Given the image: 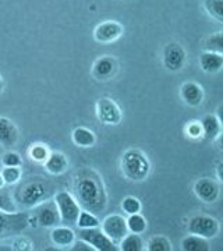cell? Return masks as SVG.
I'll use <instances>...</instances> for the list:
<instances>
[{
	"mask_svg": "<svg viewBox=\"0 0 223 251\" xmlns=\"http://www.w3.org/2000/svg\"><path fill=\"white\" fill-rule=\"evenodd\" d=\"M74 194L80 206L92 214H100L107 205V194L98 172L84 168L74 176Z\"/></svg>",
	"mask_w": 223,
	"mask_h": 251,
	"instance_id": "obj_1",
	"label": "cell"
},
{
	"mask_svg": "<svg viewBox=\"0 0 223 251\" xmlns=\"http://www.w3.org/2000/svg\"><path fill=\"white\" fill-rule=\"evenodd\" d=\"M54 196V184L44 177H29L16 191V201L24 208H35Z\"/></svg>",
	"mask_w": 223,
	"mask_h": 251,
	"instance_id": "obj_2",
	"label": "cell"
},
{
	"mask_svg": "<svg viewBox=\"0 0 223 251\" xmlns=\"http://www.w3.org/2000/svg\"><path fill=\"white\" fill-rule=\"evenodd\" d=\"M122 172L131 181H143L151 172V163L140 150H127L122 156Z\"/></svg>",
	"mask_w": 223,
	"mask_h": 251,
	"instance_id": "obj_3",
	"label": "cell"
},
{
	"mask_svg": "<svg viewBox=\"0 0 223 251\" xmlns=\"http://www.w3.org/2000/svg\"><path fill=\"white\" fill-rule=\"evenodd\" d=\"M54 202L59 209L60 222L66 226H74L77 224V218L80 215L81 206L75 197L69 191H59L53 196Z\"/></svg>",
	"mask_w": 223,
	"mask_h": 251,
	"instance_id": "obj_4",
	"label": "cell"
},
{
	"mask_svg": "<svg viewBox=\"0 0 223 251\" xmlns=\"http://www.w3.org/2000/svg\"><path fill=\"white\" fill-rule=\"evenodd\" d=\"M28 226V216L21 212L0 211V240L21 233Z\"/></svg>",
	"mask_w": 223,
	"mask_h": 251,
	"instance_id": "obj_5",
	"label": "cell"
},
{
	"mask_svg": "<svg viewBox=\"0 0 223 251\" xmlns=\"http://www.w3.org/2000/svg\"><path fill=\"white\" fill-rule=\"evenodd\" d=\"M221 230L219 221L212 216L196 215L188 221V233L201 236L204 239H214Z\"/></svg>",
	"mask_w": 223,
	"mask_h": 251,
	"instance_id": "obj_6",
	"label": "cell"
},
{
	"mask_svg": "<svg viewBox=\"0 0 223 251\" xmlns=\"http://www.w3.org/2000/svg\"><path fill=\"white\" fill-rule=\"evenodd\" d=\"M78 239L87 242L95 251H117L116 243H113L98 227H87L78 230Z\"/></svg>",
	"mask_w": 223,
	"mask_h": 251,
	"instance_id": "obj_7",
	"label": "cell"
},
{
	"mask_svg": "<svg viewBox=\"0 0 223 251\" xmlns=\"http://www.w3.org/2000/svg\"><path fill=\"white\" fill-rule=\"evenodd\" d=\"M97 117L100 123L107 126H117L122 122V110L116 102L110 98H99L97 100Z\"/></svg>",
	"mask_w": 223,
	"mask_h": 251,
	"instance_id": "obj_8",
	"label": "cell"
},
{
	"mask_svg": "<svg viewBox=\"0 0 223 251\" xmlns=\"http://www.w3.org/2000/svg\"><path fill=\"white\" fill-rule=\"evenodd\" d=\"M99 226H100V230L113 243H120L125 234L128 233L125 218L117 214L106 216Z\"/></svg>",
	"mask_w": 223,
	"mask_h": 251,
	"instance_id": "obj_9",
	"label": "cell"
},
{
	"mask_svg": "<svg viewBox=\"0 0 223 251\" xmlns=\"http://www.w3.org/2000/svg\"><path fill=\"white\" fill-rule=\"evenodd\" d=\"M186 56L183 46L177 42H172L163 49V64L169 72H178L186 64Z\"/></svg>",
	"mask_w": 223,
	"mask_h": 251,
	"instance_id": "obj_10",
	"label": "cell"
},
{
	"mask_svg": "<svg viewBox=\"0 0 223 251\" xmlns=\"http://www.w3.org/2000/svg\"><path fill=\"white\" fill-rule=\"evenodd\" d=\"M35 219L44 227H53L57 224H60V215L54 200L49 198L42 204L35 206Z\"/></svg>",
	"mask_w": 223,
	"mask_h": 251,
	"instance_id": "obj_11",
	"label": "cell"
},
{
	"mask_svg": "<svg viewBox=\"0 0 223 251\" xmlns=\"http://www.w3.org/2000/svg\"><path fill=\"white\" fill-rule=\"evenodd\" d=\"M194 193L198 200H201L202 202L212 204L216 202L221 196V186L216 180L211 177H202L194 183Z\"/></svg>",
	"mask_w": 223,
	"mask_h": 251,
	"instance_id": "obj_12",
	"label": "cell"
},
{
	"mask_svg": "<svg viewBox=\"0 0 223 251\" xmlns=\"http://www.w3.org/2000/svg\"><path fill=\"white\" fill-rule=\"evenodd\" d=\"M124 28L117 21H105L97 25L94 31V38L99 44H112L123 35Z\"/></svg>",
	"mask_w": 223,
	"mask_h": 251,
	"instance_id": "obj_13",
	"label": "cell"
},
{
	"mask_svg": "<svg viewBox=\"0 0 223 251\" xmlns=\"http://www.w3.org/2000/svg\"><path fill=\"white\" fill-rule=\"evenodd\" d=\"M117 70V62L112 56H102L92 66V75L98 81L110 80Z\"/></svg>",
	"mask_w": 223,
	"mask_h": 251,
	"instance_id": "obj_14",
	"label": "cell"
},
{
	"mask_svg": "<svg viewBox=\"0 0 223 251\" xmlns=\"http://www.w3.org/2000/svg\"><path fill=\"white\" fill-rule=\"evenodd\" d=\"M180 97L188 106H199L204 100V90L194 81H187L180 87Z\"/></svg>",
	"mask_w": 223,
	"mask_h": 251,
	"instance_id": "obj_15",
	"label": "cell"
},
{
	"mask_svg": "<svg viewBox=\"0 0 223 251\" xmlns=\"http://www.w3.org/2000/svg\"><path fill=\"white\" fill-rule=\"evenodd\" d=\"M18 141V130L7 117H0V144L3 147H14Z\"/></svg>",
	"mask_w": 223,
	"mask_h": 251,
	"instance_id": "obj_16",
	"label": "cell"
},
{
	"mask_svg": "<svg viewBox=\"0 0 223 251\" xmlns=\"http://www.w3.org/2000/svg\"><path fill=\"white\" fill-rule=\"evenodd\" d=\"M77 234L73 232L70 226H53V230L50 232L52 243L57 247H69L75 242Z\"/></svg>",
	"mask_w": 223,
	"mask_h": 251,
	"instance_id": "obj_17",
	"label": "cell"
},
{
	"mask_svg": "<svg viewBox=\"0 0 223 251\" xmlns=\"http://www.w3.org/2000/svg\"><path fill=\"white\" fill-rule=\"evenodd\" d=\"M199 66L205 73L215 74L219 73L223 67V53H215V52H202L199 56Z\"/></svg>",
	"mask_w": 223,
	"mask_h": 251,
	"instance_id": "obj_18",
	"label": "cell"
},
{
	"mask_svg": "<svg viewBox=\"0 0 223 251\" xmlns=\"http://www.w3.org/2000/svg\"><path fill=\"white\" fill-rule=\"evenodd\" d=\"M201 127H202V137L209 140V141H214L216 140L221 133H222V123H221V119L215 115H206L202 117L201 120Z\"/></svg>",
	"mask_w": 223,
	"mask_h": 251,
	"instance_id": "obj_19",
	"label": "cell"
},
{
	"mask_svg": "<svg viewBox=\"0 0 223 251\" xmlns=\"http://www.w3.org/2000/svg\"><path fill=\"white\" fill-rule=\"evenodd\" d=\"M45 168L50 175H63L69 168V159L62 152L49 153L48 159L45 161Z\"/></svg>",
	"mask_w": 223,
	"mask_h": 251,
	"instance_id": "obj_20",
	"label": "cell"
},
{
	"mask_svg": "<svg viewBox=\"0 0 223 251\" xmlns=\"http://www.w3.org/2000/svg\"><path fill=\"white\" fill-rule=\"evenodd\" d=\"M72 138L73 143L75 144L77 147H82V148L92 147L97 143V137L94 134V131L87 128V127H77V128H74Z\"/></svg>",
	"mask_w": 223,
	"mask_h": 251,
	"instance_id": "obj_21",
	"label": "cell"
},
{
	"mask_svg": "<svg viewBox=\"0 0 223 251\" xmlns=\"http://www.w3.org/2000/svg\"><path fill=\"white\" fill-rule=\"evenodd\" d=\"M181 250L183 251H208L209 250V243L208 239H204L201 236L191 234L186 236L181 240Z\"/></svg>",
	"mask_w": 223,
	"mask_h": 251,
	"instance_id": "obj_22",
	"label": "cell"
},
{
	"mask_svg": "<svg viewBox=\"0 0 223 251\" xmlns=\"http://www.w3.org/2000/svg\"><path fill=\"white\" fill-rule=\"evenodd\" d=\"M144 249H145V246H144L141 236L135 233L125 234L124 237L122 239L120 247H119V250L122 251H143Z\"/></svg>",
	"mask_w": 223,
	"mask_h": 251,
	"instance_id": "obj_23",
	"label": "cell"
},
{
	"mask_svg": "<svg viewBox=\"0 0 223 251\" xmlns=\"http://www.w3.org/2000/svg\"><path fill=\"white\" fill-rule=\"evenodd\" d=\"M125 222H127V229L130 233L141 234L147 230V219L140 212L128 215Z\"/></svg>",
	"mask_w": 223,
	"mask_h": 251,
	"instance_id": "obj_24",
	"label": "cell"
},
{
	"mask_svg": "<svg viewBox=\"0 0 223 251\" xmlns=\"http://www.w3.org/2000/svg\"><path fill=\"white\" fill-rule=\"evenodd\" d=\"M77 226L80 229H87V227H98L100 222L97 218L95 214L89 212V211H85V209H81L80 215L77 218Z\"/></svg>",
	"mask_w": 223,
	"mask_h": 251,
	"instance_id": "obj_25",
	"label": "cell"
},
{
	"mask_svg": "<svg viewBox=\"0 0 223 251\" xmlns=\"http://www.w3.org/2000/svg\"><path fill=\"white\" fill-rule=\"evenodd\" d=\"M148 251H172V243L165 236H153L147 243Z\"/></svg>",
	"mask_w": 223,
	"mask_h": 251,
	"instance_id": "obj_26",
	"label": "cell"
},
{
	"mask_svg": "<svg viewBox=\"0 0 223 251\" xmlns=\"http://www.w3.org/2000/svg\"><path fill=\"white\" fill-rule=\"evenodd\" d=\"M204 7L208 14L219 23L223 21V0H204Z\"/></svg>",
	"mask_w": 223,
	"mask_h": 251,
	"instance_id": "obj_27",
	"label": "cell"
},
{
	"mask_svg": "<svg viewBox=\"0 0 223 251\" xmlns=\"http://www.w3.org/2000/svg\"><path fill=\"white\" fill-rule=\"evenodd\" d=\"M21 169L20 166H4V169L0 172L1 177L6 184H16L21 180Z\"/></svg>",
	"mask_w": 223,
	"mask_h": 251,
	"instance_id": "obj_28",
	"label": "cell"
},
{
	"mask_svg": "<svg viewBox=\"0 0 223 251\" xmlns=\"http://www.w3.org/2000/svg\"><path fill=\"white\" fill-rule=\"evenodd\" d=\"M205 50L215 52V53H223V35L222 32H216L205 41Z\"/></svg>",
	"mask_w": 223,
	"mask_h": 251,
	"instance_id": "obj_29",
	"label": "cell"
},
{
	"mask_svg": "<svg viewBox=\"0 0 223 251\" xmlns=\"http://www.w3.org/2000/svg\"><path fill=\"white\" fill-rule=\"evenodd\" d=\"M49 150H48V147H45L44 144H35V145H32L31 147V150H29V156H31V159L35 162H39V163H45V161L48 159V156H49Z\"/></svg>",
	"mask_w": 223,
	"mask_h": 251,
	"instance_id": "obj_30",
	"label": "cell"
},
{
	"mask_svg": "<svg viewBox=\"0 0 223 251\" xmlns=\"http://www.w3.org/2000/svg\"><path fill=\"white\" fill-rule=\"evenodd\" d=\"M122 209L124 211L127 215H131V214H137L141 211V202L140 200L135 197H125L122 201Z\"/></svg>",
	"mask_w": 223,
	"mask_h": 251,
	"instance_id": "obj_31",
	"label": "cell"
},
{
	"mask_svg": "<svg viewBox=\"0 0 223 251\" xmlns=\"http://www.w3.org/2000/svg\"><path fill=\"white\" fill-rule=\"evenodd\" d=\"M0 211H4V212H17V206L14 204V201L11 200L9 193L3 191V188H0Z\"/></svg>",
	"mask_w": 223,
	"mask_h": 251,
	"instance_id": "obj_32",
	"label": "cell"
},
{
	"mask_svg": "<svg viewBox=\"0 0 223 251\" xmlns=\"http://www.w3.org/2000/svg\"><path fill=\"white\" fill-rule=\"evenodd\" d=\"M1 163H3V166H21L23 159L17 152L9 151V152L4 153V156L1 158Z\"/></svg>",
	"mask_w": 223,
	"mask_h": 251,
	"instance_id": "obj_33",
	"label": "cell"
},
{
	"mask_svg": "<svg viewBox=\"0 0 223 251\" xmlns=\"http://www.w3.org/2000/svg\"><path fill=\"white\" fill-rule=\"evenodd\" d=\"M187 134L191 138H199L202 137V127L199 122H193L187 126Z\"/></svg>",
	"mask_w": 223,
	"mask_h": 251,
	"instance_id": "obj_34",
	"label": "cell"
},
{
	"mask_svg": "<svg viewBox=\"0 0 223 251\" xmlns=\"http://www.w3.org/2000/svg\"><path fill=\"white\" fill-rule=\"evenodd\" d=\"M73 251H95L91 246H89L88 243L84 242V240H81L78 239V242H74L72 247Z\"/></svg>",
	"mask_w": 223,
	"mask_h": 251,
	"instance_id": "obj_35",
	"label": "cell"
},
{
	"mask_svg": "<svg viewBox=\"0 0 223 251\" xmlns=\"http://www.w3.org/2000/svg\"><path fill=\"white\" fill-rule=\"evenodd\" d=\"M222 163H219V166H218V177L219 180H222Z\"/></svg>",
	"mask_w": 223,
	"mask_h": 251,
	"instance_id": "obj_36",
	"label": "cell"
},
{
	"mask_svg": "<svg viewBox=\"0 0 223 251\" xmlns=\"http://www.w3.org/2000/svg\"><path fill=\"white\" fill-rule=\"evenodd\" d=\"M4 184H6V183H4V180H3V177H1V175H0V188L4 187Z\"/></svg>",
	"mask_w": 223,
	"mask_h": 251,
	"instance_id": "obj_37",
	"label": "cell"
}]
</instances>
